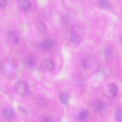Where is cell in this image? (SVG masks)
Instances as JSON below:
<instances>
[{
	"instance_id": "obj_4",
	"label": "cell",
	"mask_w": 122,
	"mask_h": 122,
	"mask_svg": "<svg viewBox=\"0 0 122 122\" xmlns=\"http://www.w3.org/2000/svg\"><path fill=\"white\" fill-rule=\"evenodd\" d=\"M17 3L18 7L20 9L24 11L29 10L31 6L30 2L28 0H18L17 1Z\"/></svg>"
},
{
	"instance_id": "obj_14",
	"label": "cell",
	"mask_w": 122,
	"mask_h": 122,
	"mask_svg": "<svg viewBox=\"0 0 122 122\" xmlns=\"http://www.w3.org/2000/svg\"><path fill=\"white\" fill-rule=\"evenodd\" d=\"M35 59L32 57H29L26 60V64L27 66L29 67L33 66L35 64Z\"/></svg>"
},
{
	"instance_id": "obj_15",
	"label": "cell",
	"mask_w": 122,
	"mask_h": 122,
	"mask_svg": "<svg viewBox=\"0 0 122 122\" xmlns=\"http://www.w3.org/2000/svg\"><path fill=\"white\" fill-rule=\"evenodd\" d=\"M38 105L40 107H45L46 104V102L45 99L43 98H39L37 102Z\"/></svg>"
},
{
	"instance_id": "obj_19",
	"label": "cell",
	"mask_w": 122,
	"mask_h": 122,
	"mask_svg": "<svg viewBox=\"0 0 122 122\" xmlns=\"http://www.w3.org/2000/svg\"><path fill=\"white\" fill-rule=\"evenodd\" d=\"M18 108L19 110L25 113H27V112L21 106H19Z\"/></svg>"
},
{
	"instance_id": "obj_7",
	"label": "cell",
	"mask_w": 122,
	"mask_h": 122,
	"mask_svg": "<svg viewBox=\"0 0 122 122\" xmlns=\"http://www.w3.org/2000/svg\"><path fill=\"white\" fill-rule=\"evenodd\" d=\"M36 26L37 30L42 34H45L46 32V27L45 24L42 22L39 21L37 22Z\"/></svg>"
},
{
	"instance_id": "obj_18",
	"label": "cell",
	"mask_w": 122,
	"mask_h": 122,
	"mask_svg": "<svg viewBox=\"0 0 122 122\" xmlns=\"http://www.w3.org/2000/svg\"><path fill=\"white\" fill-rule=\"evenodd\" d=\"M42 122H50V119L49 117L46 116L42 118Z\"/></svg>"
},
{
	"instance_id": "obj_3",
	"label": "cell",
	"mask_w": 122,
	"mask_h": 122,
	"mask_svg": "<svg viewBox=\"0 0 122 122\" xmlns=\"http://www.w3.org/2000/svg\"><path fill=\"white\" fill-rule=\"evenodd\" d=\"M14 88L16 93L19 95L24 96L27 94L28 91L27 86L22 82L19 81L16 83Z\"/></svg>"
},
{
	"instance_id": "obj_9",
	"label": "cell",
	"mask_w": 122,
	"mask_h": 122,
	"mask_svg": "<svg viewBox=\"0 0 122 122\" xmlns=\"http://www.w3.org/2000/svg\"><path fill=\"white\" fill-rule=\"evenodd\" d=\"M3 114L4 117L7 120H11L13 116V113L12 111L9 108L5 109L3 111Z\"/></svg>"
},
{
	"instance_id": "obj_13",
	"label": "cell",
	"mask_w": 122,
	"mask_h": 122,
	"mask_svg": "<svg viewBox=\"0 0 122 122\" xmlns=\"http://www.w3.org/2000/svg\"><path fill=\"white\" fill-rule=\"evenodd\" d=\"M88 113L87 111L86 110H84L79 113L77 115V118L79 120L83 121L86 119Z\"/></svg>"
},
{
	"instance_id": "obj_6",
	"label": "cell",
	"mask_w": 122,
	"mask_h": 122,
	"mask_svg": "<svg viewBox=\"0 0 122 122\" xmlns=\"http://www.w3.org/2000/svg\"><path fill=\"white\" fill-rule=\"evenodd\" d=\"M93 107L95 112H99L102 111L104 108V105L101 101L97 100L93 102Z\"/></svg>"
},
{
	"instance_id": "obj_11",
	"label": "cell",
	"mask_w": 122,
	"mask_h": 122,
	"mask_svg": "<svg viewBox=\"0 0 122 122\" xmlns=\"http://www.w3.org/2000/svg\"><path fill=\"white\" fill-rule=\"evenodd\" d=\"M54 45V43L52 41L50 40H46L42 42L41 46L43 48L49 49L52 48Z\"/></svg>"
},
{
	"instance_id": "obj_8",
	"label": "cell",
	"mask_w": 122,
	"mask_h": 122,
	"mask_svg": "<svg viewBox=\"0 0 122 122\" xmlns=\"http://www.w3.org/2000/svg\"><path fill=\"white\" fill-rule=\"evenodd\" d=\"M59 97L60 101L63 105H66L67 104L69 97L67 93L66 92H62L60 94Z\"/></svg>"
},
{
	"instance_id": "obj_10",
	"label": "cell",
	"mask_w": 122,
	"mask_h": 122,
	"mask_svg": "<svg viewBox=\"0 0 122 122\" xmlns=\"http://www.w3.org/2000/svg\"><path fill=\"white\" fill-rule=\"evenodd\" d=\"M70 40L72 44L78 45L80 44L81 40L78 35L75 34L73 33L70 36Z\"/></svg>"
},
{
	"instance_id": "obj_2",
	"label": "cell",
	"mask_w": 122,
	"mask_h": 122,
	"mask_svg": "<svg viewBox=\"0 0 122 122\" xmlns=\"http://www.w3.org/2000/svg\"><path fill=\"white\" fill-rule=\"evenodd\" d=\"M54 66L53 61L51 59L48 58L44 59L41 62L40 68L43 71L49 72L53 69Z\"/></svg>"
},
{
	"instance_id": "obj_5",
	"label": "cell",
	"mask_w": 122,
	"mask_h": 122,
	"mask_svg": "<svg viewBox=\"0 0 122 122\" xmlns=\"http://www.w3.org/2000/svg\"><path fill=\"white\" fill-rule=\"evenodd\" d=\"M108 91L110 96L112 97H114L117 94L118 91L117 88L114 83L110 84L108 87Z\"/></svg>"
},
{
	"instance_id": "obj_12",
	"label": "cell",
	"mask_w": 122,
	"mask_h": 122,
	"mask_svg": "<svg viewBox=\"0 0 122 122\" xmlns=\"http://www.w3.org/2000/svg\"><path fill=\"white\" fill-rule=\"evenodd\" d=\"M98 4L101 8L104 9H108L111 7V3L107 0H99L98 1Z\"/></svg>"
},
{
	"instance_id": "obj_17",
	"label": "cell",
	"mask_w": 122,
	"mask_h": 122,
	"mask_svg": "<svg viewBox=\"0 0 122 122\" xmlns=\"http://www.w3.org/2000/svg\"><path fill=\"white\" fill-rule=\"evenodd\" d=\"M7 3V1L6 0H0V7H4L5 6Z\"/></svg>"
},
{
	"instance_id": "obj_16",
	"label": "cell",
	"mask_w": 122,
	"mask_h": 122,
	"mask_svg": "<svg viewBox=\"0 0 122 122\" xmlns=\"http://www.w3.org/2000/svg\"><path fill=\"white\" fill-rule=\"evenodd\" d=\"M117 120L118 122H122V111L119 110L117 112L116 114Z\"/></svg>"
},
{
	"instance_id": "obj_20",
	"label": "cell",
	"mask_w": 122,
	"mask_h": 122,
	"mask_svg": "<svg viewBox=\"0 0 122 122\" xmlns=\"http://www.w3.org/2000/svg\"><path fill=\"white\" fill-rule=\"evenodd\" d=\"M82 66L84 68H86V61L84 60L82 61L81 62Z\"/></svg>"
},
{
	"instance_id": "obj_1",
	"label": "cell",
	"mask_w": 122,
	"mask_h": 122,
	"mask_svg": "<svg viewBox=\"0 0 122 122\" xmlns=\"http://www.w3.org/2000/svg\"><path fill=\"white\" fill-rule=\"evenodd\" d=\"M17 68L16 62L11 59L3 60L0 66V71L4 77L9 79L12 77L16 72Z\"/></svg>"
}]
</instances>
